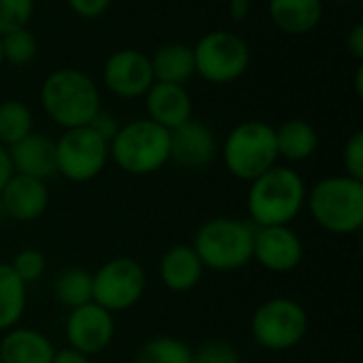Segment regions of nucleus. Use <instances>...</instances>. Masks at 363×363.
<instances>
[{"label": "nucleus", "instance_id": "1", "mask_svg": "<svg viewBox=\"0 0 363 363\" xmlns=\"http://www.w3.org/2000/svg\"><path fill=\"white\" fill-rule=\"evenodd\" d=\"M306 183L302 174L277 164L251 181L247 194V211L255 228L291 225L306 206Z\"/></svg>", "mask_w": 363, "mask_h": 363}, {"label": "nucleus", "instance_id": "2", "mask_svg": "<svg viewBox=\"0 0 363 363\" xmlns=\"http://www.w3.org/2000/svg\"><path fill=\"white\" fill-rule=\"evenodd\" d=\"M40 104L62 130L89 125L102 111L96 83L81 70L57 68L40 85Z\"/></svg>", "mask_w": 363, "mask_h": 363}, {"label": "nucleus", "instance_id": "3", "mask_svg": "<svg viewBox=\"0 0 363 363\" xmlns=\"http://www.w3.org/2000/svg\"><path fill=\"white\" fill-rule=\"evenodd\" d=\"M304 208L328 234H357L363 225V181L347 174L325 177L306 191Z\"/></svg>", "mask_w": 363, "mask_h": 363}, {"label": "nucleus", "instance_id": "4", "mask_svg": "<svg viewBox=\"0 0 363 363\" xmlns=\"http://www.w3.org/2000/svg\"><path fill=\"white\" fill-rule=\"evenodd\" d=\"M255 225L238 217H213L194 236V251L204 270L236 272L253 262Z\"/></svg>", "mask_w": 363, "mask_h": 363}, {"label": "nucleus", "instance_id": "5", "mask_svg": "<svg viewBox=\"0 0 363 363\" xmlns=\"http://www.w3.org/2000/svg\"><path fill=\"white\" fill-rule=\"evenodd\" d=\"M108 157L128 174H153L170 162V132L151 119L119 125L108 143Z\"/></svg>", "mask_w": 363, "mask_h": 363}, {"label": "nucleus", "instance_id": "6", "mask_svg": "<svg viewBox=\"0 0 363 363\" xmlns=\"http://www.w3.org/2000/svg\"><path fill=\"white\" fill-rule=\"evenodd\" d=\"M221 157L232 177L251 183L279 164L274 128L255 119L238 123L228 134L221 147Z\"/></svg>", "mask_w": 363, "mask_h": 363}, {"label": "nucleus", "instance_id": "7", "mask_svg": "<svg viewBox=\"0 0 363 363\" xmlns=\"http://www.w3.org/2000/svg\"><path fill=\"white\" fill-rule=\"evenodd\" d=\"M311 328L306 308L287 296L262 302L251 317V336L255 345L270 353H287L302 345Z\"/></svg>", "mask_w": 363, "mask_h": 363}, {"label": "nucleus", "instance_id": "8", "mask_svg": "<svg viewBox=\"0 0 363 363\" xmlns=\"http://www.w3.org/2000/svg\"><path fill=\"white\" fill-rule=\"evenodd\" d=\"M145 291L147 272L134 257H113L91 272V302L111 315L134 308L143 300Z\"/></svg>", "mask_w": 363, "mask_h": 363}, {"label": "nucleus", "instance_id": "9", "mask_svg": "<svg viewBox=\"0 0 363 363\" xmlns=\"http://www.w3.org/2000/svg\"><path fill=\"white\" fill-rule=\"evenodd\" d=\"M194 49L196 72L215 85H225L245 74L251 62V51L245 38L234 32L215 30L204 34Z\"/></svg>", "mask_w": 363, "mask_h": 363}, {"label": "nucleus", "instance_id": "10", "mask_svg": "<svg viewBox=\"0 0 363 363\" xmlns=\"http://www.w3.org/2000/svg\"><path fill=\"white\" fill-rule=\"evenodd\" d=\"M108 162V143L89 125L64 130L55 140V168L66 181H94Z\"/></svg>", "mask_w": 363, "mask_h": 363}, {"label": "nucleus", "instance_id": "11", "mask_svg": "<svg viewBox=\"0 0 363 363\" xmlns=\"http://www.w3.org/2000/svg\"><path fill=\"white\" fill-rule=\"evenodd\" d=\"M64 336L70 349L87 357H96L113 345L115 315L96 302L72 308L64 323Z\"/></svg>", "mask_w": 363, "mask_h": 363}, {"label": "nucleus", "instance_id": "12", "mask_svg": "<svg viewBox=\"0 0 363 363\" xmlns=\"http://www.w3.org/2000/svg\"><path fill=\"white\" fill-rule=\"evenodd\" d=\"M304 259V242L291 225L255 228L253 262L274 274L294 272Z\"/></svg>", "mask_w": 363, "mask_h": 363}, {"label": "nucleus", "instance_id": "13", "mask_svg": "<svg viewBox=\"0 0 363 363\" xmlns=\"http://www.w3.org/2000/svg\"><path fill=\"white\" fill-rule=\"evenodd\" d=\"M104 85L119 98H140L155 83L151 60L138 49L115 51L102 70Z\"/></svg>", "mask_w": 363, "mask_h": 363}, {"label": "nucleus", "instance_id": "14", "mask_svg": "<svg viewBox=\"0 0 363 363\" xmlns=\"http://www.w3.org/2000/svg\"><path fill=\"white\" fill-rule=\"evenodd\" d=\"M215 132L196 119L185 121L170 132V162L187 170H200L208 166L217 155Z\"/></svg>", "mask_w": 363, "mask_h": 363}, {"label": "nucleus", "instance_id": "15", "mask_svg": "<svg viewBox=\"0 0 363 363\" xmlns=\"http://www.w3.org/2000/svg\"><path fill=\"white\" fill-rule=\"evenodd\" d=\"M0 206L4 215L19 223L40 219L49 208V189L40 179L13 174L0 191Z\"/></svg>", "mask_w": 363, "mask_h": 363}, {"label": "nucleus", "instance_id": "16", "mask_svg": "<svg viewBox=\"0 0 363 363\" xmlns=\"http://www.w3.org/2000/svg\"><path fill=\"white\" fill-rule=\"evenodd\" d=\"M147 104V119L162 125L164 130L172 132L185 121L191 119L194 104L191 96L183 85L174 83H153L145 94Z\"/></svg>", "mask_w": 363, "mask_h": 363}, {"label": "nucleus", "instance_id": "17", "mask_svg": "<svg viewBox=\"0 0 363 363\" xmlns=\"http://www.w3.org/2000/svg\"><path fill=\"white\" fill-rule=\"evenodd\" d=\"M9 157L15 174L40 179V181H47L49 177L57 174L55 140L45 134L30 132L26 138L9 147Z\"/></svg>", "mask_w": 363, "mask_h": 363}, {"label": "nucleus", "instance_id": "18", "mask_svg": "<svg viewBox=\"0 0 363 363\" xmlns=\"http://www.w3.org/2000/svg\"><path fill=\"white\" fill-rule=\"evenodd\" d=\"M162 285L172 294H187L202 283L204 266L191 245H172L157 264Z\"/></svg>", "mask_w": 363, "mask_h": 363}, {"label": "nucleus", "instance_id": "19", "mask_svg": "<svg viewBox=\"0 0 363 363\" xmlns=\"http://www.w3.org/2000/svg\"><path fill=\"white\" fill-rule=\"evenodd\" d=\"M55 347L43 332L34 328H13L0 338L2 363H51Z\"/></svg>", "mask_w": 363, "mask_h": 363}, {"label": "nucleus", "instance_id": "20", "mask_svg": "<svg viewBox=\"0 0 363 363\" xmlns=\"http://www.w3.org/2000/svg\"><path fill=\"white\" fill-rule=\"evenodd\" d=\"M272 23L294 36L313 32L323 17V0H268Z\"/></svg>", "mask_w": 363, "mask_h": 363}, {"label": "nucleus", "instance_id": "21", "mask_svg": "<svg viewBox=\"0 0 363 363\" xmlns=\"http://www.w3.org/2000/svg\"><path fill=\"white\" fill-rule=\"evenodd\" d=\"M151 60V70L155 83H174L183 85L196 72L194 49L183 43H166L155 49Z\"/></svg>", "mask_w": 363, "mask_h": 363}, {"label": "nucleus", "instance_id": "22", "mask_svg": "<svg viewBox=\"0 0 363 363\" xmlns=\"http://www.w3.org/2000/svg\"><path fill=\"white\" fill-rule=\"evenodd\" d=\"M274 134H277L279 157L291 164L306 162L319 149V134L304 119H287L285 123L274 128Z\"/></svg>", "mask_w": 363, "mask_h": 363}, {"label": "nucleus", "instance_id": "23", "mask_svg": "<svg viewBox=\"0 0 363 363\" xmlns=\"http://www.w3.org/2000/svg\"><path fill=\"white\" fill-rule=\"evenodd\" d=\"M28 306V285L17 279L6 262H0V332L19 325Z\"/></svg>", "mask_w": 363, "mask_h": 363}, {"label": "nucleus", "instance_id": "24", "mask_svg": "<svg viewBox=\"0 0 363 363\" xmlns=\"http://www.w3.org/2000/svg\"><path fill=\"white\" fill-rule=\"evenodd\" d=\"M55 300L68 311L91 302V272L85 268H68L53 283Z\"/></svg>", "mask_w": 363, "mask_h": 363}, {"label": "nucleus", "instance_id": "25", "mask_svg": "<svg viewBox=\"0 0 363 363\" xmlns=\"http://www.w3.org/2000/svg\"><path fill=\"white\" fill-rule=\"evenodd\" d=\"M191 347L174 336H155L147 340L132 363H191Z\"/></svg>", "mask_w": 363, "mask_h": 363}, {"label": "nucleus", "instance_id": "26", "mask_svg": "<svg viewBox=\"0 0 363 363\" xmlns=\"http://www.w3.org/2000/svg\"><path fill=\"white\" fill-rule=\"evenodd\" d=\"M34 119L32 111L19 100H4L0 102V145L13 147L21 138L32 132Z\"/></svg>", "mask_w": 363, "mask_h": 363}, {"label": "nucleus", "instance_id": "27", "mask_svg": "<svg viewBox=\"0 0 363 363\" xmlns=\"http://www.w3.org/2000/svg\"><path fill=\"white\" fill-rule=\"evenodd\" d=\"M0 43H2L4 62L13 66H28L36 57V51H38V40L34 32L28 28H19V30L2 34Z\"/></svg>", "mask_w": 363, "mask_h": 363}, {"label": "nucleus", "instance_id": "28", "mask_svg": "<svg viewBox=\"0 0 363 363\" xmlns=\"http://www.w3.org/2000/svg\"><path fill=\"white\" fill-rule=\"evenodd\" d=\"M9 266L17 274V279H21L26 285H30V283H36L38 279H43L45 270H47V257L43 251L28 247V249H21Z\"/></svg>", "mask_w": 363, "mask_h": 363}, {"label": "nucleus", "instance_id": "29", "mask_svg": "<svg viewBox=\"0 0 363 363\" xmlns=\"http://www.w3.org/2000/svg\"><path fill=\"white\" fill-rule=\"evenodd\" d=\"M34 13V0H0V36L28 28Z\"/></svg>", "mask_w": 363, "mask_h": 363}, {"label": "nucleus", "instance_id": "30", "mask_svg": "<svg viewBox=\"0 0 363 363\" xmlns=\"http://www.w3.org/2000/svg\"><path fill=\"white\" fill-rule=\"evenodd\" d=\"M191 363H242V359L234 345L225 340H208L191 351Z\"/></svg>", "mask_w": 363, "mask_h": 363}, {"label": "nucleus", "instance_id": "31", "mask_svg": "<svg viewBox=\"0 0 363 363\" xmlns=\"http://www.w3.org/2000/svg\"><path fill=\"white\" fill-rule=\"evenodd\" d=\"M342 162L347 168V177L363 181V132H355L342 151Z\"/></svg>", "mask_w": 363, "mask_h": 363}, {"label": "nucleus", "instance_id": "32", "mask_svg": "<svg viewBox=\"0 0 363 363\" xmlns=\"http://www.w3.org/2000/svg\"><path fill=\"white\" fill-rule=\"evenodd\" d=\"M66 2L79 17H85V19L100 17L111 4V0H66Z\"/></svg>", "mask_w": 363, "mask_h": 363}, {"label": "nucleus", "instance_id": "33", "mask_svg": "<svg viewBox=\"0 0 363 363\" xmlns=\"http://www.w3.org/2000/svg\"><path fill=\"white\" fill-rule=\"evenodd\" d=\"M89 128H91L96 134H100L106 143H111V140H113V136H115V134H117V130H119V123H117V119H115L111 113L100 111V113L91 119Z\"/></svg>", "mask_w": 363, "mask_h": 363}, {"label": "nucleus", "instance_id": "34", "mask_svg": "<svg viewBox=\"0 0 363 363\" xmlns=\"http://www.w3.org/2000/svg\"><path fill=\"white\" fill-rule=\"evenodd\" d=\"M347 47L355 60H363V23L353 26V30L347 36Z\"/></svg>", "mask_w": 363, "mask_h": 363}, {"label": "nucleus", "instance_id": "35", "mask_svg": "<svg viewBox=\"0 0 363 363\" xmlns=\"http://www.w3.org/2000/svg\"><path fill=\"white\" fill-rule=\"evenodd\" d=\"M51 363H91V357H87L70 347H64V349H55Z\"/></svg>", "mask_w": 363, "mask_h": 363}, {"label": "nucleus", "instance_id": "36", "mask_svg": "<svg viewBox=\"0 0 363 363\" xmlns=\"http://www.w3.org/2000/svg\"><path fill=\"white\" fill-rule=\"evenodd\" d=\"M13 164H11V157H9V149L0 145V191L2 187L9 183V179L13 177Z\"/></svg>", "mask_w": 363, "mask_h": 363}, {"label": "nucleus", "instance_id": "37", "mask_svg": "<svg viewBox=\"0 0 363 363\" xmlns=\"http://www.w3.org/2000/svg\"><path fill=\"white\" fill-rule=\"evenodd\" d=\"M251 11V0H232L230 2V13L234 19H245Z\"/></svg>", "mask_w": 363, "mask_h": 363}, {"label": "nucleus", "instance_id": "38", "mask_svg": "<svg viewBox=\"0 0 363 363\" xmlns=\"http://www.w3.org/2000/svg\"><path fill=\"white\" fill-rule=\"evenodd\" d=\"M363 68L359 66L357 68V72H355V89H357V96H362L363 94Z\"/></svg>", "mask_w": 363, "mask_h": 363}, {"label": "nucleus", "instance_id": "39", "mask_svg": "<svg viewBox=\"0 0 363 363\" xmlns=\"http://www.w3.org/2000/svg\"><path fill=\"white\" fill-rule=\"evenodd\" d=\"M4 64V55H2V43H0V66Z\"/></svg>", "mask_w": 363, "mask_h": 363}, {"label": "nucleus", "instance_id": "40", "mask_svg": "<svg viewBox=\"0 0 363 363\" xmlns=\"http://www.w3.org/2000/svg\"><path fill=\"white\" fill-rule=\"evenodd\" d=\"M0 363H2V362H0Z\"/></svg>", "mask_w": 363, "mask_h": 363}]
</instances>
